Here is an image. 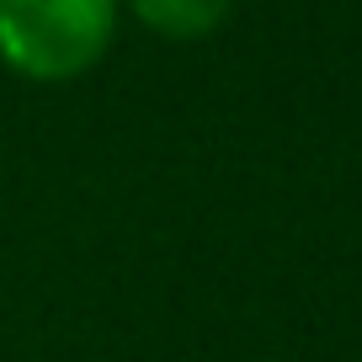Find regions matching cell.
Listing matches in <instances>:
<instances>
[{"label": "cell", "instance_id": "cell-1", "mask_svg": "<svg viewBox=\"0 0 362 362\" xmlns=\"http://www.w3.org/2000/svg\"><path fill=\"white\" fill-rule=\"evenodd\" d=\"M123 0H0V64L37 86L86 75L117 37Z\"/></svg>", "mask_w": 362, "mask_h": 362}, {"label": "cell", "instance_id": "cell-2", "mask_svg": "<svg viewBox=\"0 0 362 362\" xmlns=\"http://www.w3.org/2000/svg\"><path fill=\"white\" fill-rule=\"evenodd\" d=\"M123 6L149 33L170 37V43H192V37H208L224 27L235 0H123Z\"/></svg>", "mask_w": 362, "mask_h": 362}]
</instances>
